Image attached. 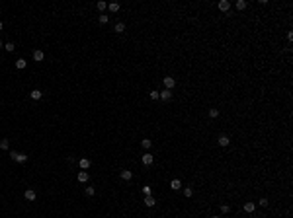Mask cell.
I'll return each instance as SVG.
<instances>
[{
    "mask_svg": "<svg viewBox=\"0 0 293 218\" xmlns=\"http://www.w3.org/2000/svg\"><path fill=\"white\" fill-rule=\"evenodd\" d=\"M10 158L14 160V162H18V164H25L27 162V156L23 152H10Z\"/></svg>",
    "mask_w": 293,
    "mask_h": 218,
    "instance_id": "6da1fadb",
    "label": "cell"
},
{
    "mask_svg": "<svg viewBox=\"0 0 293 218\" xmlns=\"http://www.w3.org/2000/svg\"><path fill=\"white\" fill-rule=\"evenodd\" d=\"M162 82H164V88H166V90H170V92H172V88L176 86V80H174L172 76H166Z\"/></svg>",
    "mask_w": 293,
    "mask_h": 218,
    "instance_id": "7a4b0ae2",
    "label": "cell"
},
{
    "mask_svg": "<svg viewBox=\"0 0 293 218\" xmlns=\"http://www.w3.org/2000/svg\"><path fill=\"white\" fill-rule=\"evenodd\" d=\"M158 98L164 99V101H170L172 99V92L170 90H162V92H158Z\"/></svg>",
    "mask_w": 293,
    "mask_h": 218,
    "instance_id": "3957f363",
    "label": "cell"
},
{
    "mask_svg": "<svg viewBox=\"0 0 293 218\" xmlns=\"http://www.w3.org/2000/svg\"><path fill=\"white\" fill-rule=\"evenodd\" d=\"M78 167H80L82 171L88 169V167H90V160H88V158H80V160H78Z\"/></svg>",
    "mask_w": 293,
    "mask_h": 218,
    "instance_id": "277c9868",
    "label": "cell"
},
{
    "mask_svg": "<svg viewBox=\"0 0 293 218\" xmlns=\"http://www.w3.org/2000/svg\"><path fill=\"white\" fill-rule=\"evenodd\" d=\"M141 160H143V164H145V165H151V164L154 162L152 154H149V152H147V154H143V158H141Z\"/></svg>",
    "mask_w": 293,
    "mask_h": 218,
    "instance_id": "5b68a950",
    "label": "cell"
},
{
    "mask_svg": "<svg viewBox=\"0 0 293 218\" xmlns=\"http://www.w3.org/2000/svg\"><path fill=\"white\" fill-rule=\"evenodd\" d=\"M119 177L123 179V181H131V177H133V173H131L129 169H123V171L119 173Z\"/></svg>",
    "mask_w": 293,
    "mask_h": 218,
    "instance_id": "8992f818",
    "label": "cell"
},
{
    "mask_svg": "<svg viewBox=\"0 0 293 218\" xmlns=\"http://www.w3.org/2000/svg\"><path fill=\"white\" fill-rule=\"evenodd\" d=\"M229 8H231V2H227V0H221L219 2V10L221 12H229Z\"/></svg>",
    "mask_w": 293,
    "mask_h": 218,
    "instance_id": "52a82bcc",
    "label": "cell"
},
{
    "mask_svg": "<svg viewBox=\"0 0 293 218\" xmlns=\"http://www.w3.org/2000/svg\"><path fill=\"white\" fill-rule=\"evenodd\" d=\"M23 195H25V199H27V201H35V199H37V195H35V191H33V189H27Z\"/></svg>",
    "mask_w": 293,
    "mask_h": 218,
    "instance_id": "ba28073f",
    "label": "cell"
},
{
    "mask_svg": "<svg viewBox=\"0 0 293 218\" xmlns=\"http://www.w3.org/2000/svg\"><path fill=\"white\" fill-rule=\"evenodd\" d=\"M108 8H109V12H113V14H115V12H119L121 6H119V2H109Z\"/></svg>",
    "mask_w": 293,
    "mask_h": 218,
    "instance_id": "9c48e42d",
    "label": "cell"
},
{
    "mask_svg": "<svg viewBox=\"0 0 293 218\" xmlns=\"http://www.w3.org/2000/svg\"><path fill=\"white\" fill-rule=\"evenodd\" d=\"M145 205H147V207H154V205H156L154 197H152V195H147V197H145Z\"/></svg>",
    "mask_w": 293,
    "mask_h": 218,
    "instance_id": "30bf717a",
    "label": "cell"
},
{
    "mask_svg": "<svg viewBox=\"0 0 293 218\" xmlns=\"http://www.w3.org/2000/svg\"><path fill=\"white\" fill-rule=\"evenodd\" d=\"M229 142H231V138H229V136H225V134H221V136H219V146H229Z\"/></svg>",
    "mask_w": 293,
    "mask_h": 218,
    "instance_id": "8fae6325",
    "label": "cell"
},
{
    "mask_svg": "<svg viewBox=\"0 0 293 218\" xmlns=\"http://www.w3.org/2000/svg\"><path fill=\"white\" fill-rule=\"evenodd\" d=\"M88 177H90V175H88L86 171H78V181H80V183H86Z\"/></svg>",
    "mask_w": 293,
    "mask_h": 218,
    "instance_id": "7c38bea8",
    "label": "cell"
},
{
    "mask_svg": "<svg viewBox=\"0 0 293 218\" xmlns=\"http://www.w3.org/2000/svg\"><path fill=\"white\" fill-rule=\"evenodd\" d=\"M41 96H43L41 90H32V94H30V98H32V99H41Z\"/></svg>",
    "mask_w": 293,
    "mask_h": 218,
    "instance_id": "4fadbf2b",
    "label": "cell"
},
{
    "mask_svg": "<svg viewBox=\"0 0 293 218\" xmlns=\"http://www.w3.org/2000/svg\"><path fill=\"white\" fill-rule=\"evenodd\" d=\"M113 29H115V33H123V31H125V23H123V22H117Z\"/></svg>",
    "mask_w": 293,
    "mask_h": 218,
    "instance_id": "5bb4252c",
    "label": "cell"
},
{
    "mask_svg": "<svg viewBox=\"0 0 293 218\" xmlns=\"http://www.w3.org/2000/svg\"><path fill=\"white\" fill-rule=\"evenodd\" d=\"M170 187H172L174 191H178V189L182 187V183H180V179H172V181H170Z\"/></svg>",
    "mask_w": 293,
    "mask_h": 218,
    "instance_id": "9a60e30c",
    "label": "cell"
},
{
    "mask_svg": "<svg viewBox=\"0 0 293 218\" xmlns=\"http://www.w3.org/2000/svg\"><path fill=\"white\" fill-rule=\"evenodd\" d=\"M244 210H246V212H254V210H256V205H254V203H244Z\"/></svg>",
    "mask_w": 293,
    "mask_h": 218,
    "instance_id": "2e32d148",
    "label": "cell"
},
{
    "mask_svg": "<svg viewBox=\"0 0 293 218\" xmlns=\"http://www.w3.org/2000/svg\"><path fill=\"white\" fill-rule=\"evenodd\" d=\"M33 60H43V51H33Z\"/></svg>",
    "mask_w": 293,
    "mask_h": 218,
    "instance_id": "e0dca14e",
    "label": "cell"
},
{
    "mask_svg": "<svg viewBox=\"0 0 293 218\" xmlns=\"http://www.w3.org/2000/svg\"><path fill=\"white\" fill-rule=\"evenodd\" d=\"M25 64H27V62H25V58H18V60H16V68H20V70H22V68H25Z\"/></svg>",
    "mask_w": 293,
    "mask_h": 218,
    "instance_id": "ac0fdd59",
    "label": "cell"
},
{
    "mask_svg": "<svg viewBox=\"0 0 293 218\" xmlns=\"http://www.w3.org/2000/svg\"><path fill=\"white\" fill-rule=\"evenodd\" d=\"M96 8H98V10H100V12H102V10H106V8H108V2H104V0H100V2H96Z\"/></svg>",
    "mask_w": 293,
    "mask_h": 218,
    "instance_id": "d6986e66",
    "label": "cell"
},
{
    "mask_svg": "<svg viewBox=\"0 0 293 218\" xmlns=\"http://www.w3.org/2000/svg\"><path fill=\"white\" fill-rule=\"evenodd\" d=\"M8 148H10V142L6 140V138H4V140H0V150H8Z\"/></svg>",
    "mask_w": 293,
    "mask_h": 218,
    "instance_id": "ffe728a7",
    "label": "cell"
},
{
    "mask_svg": "<svg viewBox=\"0 0 293 218\" xmlns=\"http://www.w3.org/2000/svg\"><path fill=\"white\" fill-rule=\"evenodd\" d=\"M192 195H194V189H192V187H186V189H184V197H186V199H190Z\"/></svg>",
    "mask_w": 293,
    "mask_h": 218,
    "instance_id": "44dd1931",
    "label": "cell"
},
{
    "mask_svg": "<svg viewBox=\"0 0 293 218\" xmlns=\"http://www.w3.org/2000/svg\"><path fill=\"white\" fill-rule=\"evenodd\" d=\"M141 146H143V148H147V150H149V148H151V146H152V142L149 140V138H145V140H141Z\"/></svg>",
    "mask_w": 293,
    "mask_h": 218,
    "instance_id": "7402d4cb",
    "label": "cell"
},
{
    "mask_svg": "<svg viewBox=\"0 0 293 218\" xmlns=\"http://www.w3.org/2000/svg\"><path fill=\"white\" fill-rule=\"evenodd\" d=\"M244 8H246V2L244 0H239L237 2V10H244Z\"/></svg>",
    "mask_w": 293,
    "mask_h": 218,
    "instance_id": "603a6c76",
    "label": "cell"
},
{
    "mask_svg": "<svg viewBox=\"0 0 293 218\" xmlns=\"http://www.w3.org/2000/svg\"><path fill=\"white\" fill-rule=\"evenodd\" d=\"M4 49H6L8 53H12V51L16 49V45H14V43H6V45H4Z\"/></svg>",
    "mask_w": 293,
    "mask_h": 218,
    "instance_id": "cb8c5ba5",
    "label": "cell"
},
{
    "mask_svg": "<svg viewBox=\"0 0 293 218\" xmlns=\"http://www.w3.org/2000/svg\"><path fill=\"white\" fill-rule=\"evenodd\" d=\"M209 117H219V109H209Z\"/></svg>",
    "mask_w": 293,
    "mask_h": 218,
    "instance_id": "d4e9b609",
    "label": "cell"
},
{
    "mask_svg": "<svg viewBox=\"0 0 293 218\" xmlns=\"http://www.w3.org/2000/svg\"><path fill=\"white\" fill-rule=\"evenodd\" d=\"M149 98H151V99H158V92H156V90H152L151 94H149Z\"/></svg>",
    "mask_w": 293,
    "mask_h": 218,
    "instance_id": "484cf974",
    "label": "cell"
},
{
    "mask_svg": "<svg viewBox=\"0 0 293 218\" xmlns=\"http://www.w3.org/2000/svg\"><path fill=\"white\" fill-rule=\"evenodd\" d=\"M143 193H145V197L151 195V185H145V187H143Z\"/></svg>",
    "mask_w": 293,
    "mask_h": 218,
    "instance_id": "4316f807",
    "label": "cell"
},
{
    "mask_svg": "<svg viewBox=\"0 0 293 218\" xmlns=\"http://www.w3.org/2000/svg\"><path fill=\"white\" fill-rule=\"evenodd\" d=\"M258 205H260V207H268V199H266V197H264V199H260V201H258Z\"/></svg>",
    "mask_w": 293,
    "mask_h": 218,
    "instance_id": "83f0119b",
    "label": "cell"
},
{
    "mask_svg": "<svg viewBox=\"0 0 293 218\" xmlns=\"http://www.w3.org/2000/svg\"><path fill=\"white\" fill-rule=\"evenodd\" d=\"M108 20H109L108 16H100V18H98V22H100V23H108Z\"/></svg>",
    "mask_w": 293,
    "mask_h": 218,
    "instance_id": "f1b7e54d",
    "label": "cell"
},
{
    "mask_svg": "<svg viewBox=\"0 0 293 218\" xmlns=\"http://www.w3.org/2000/svg\"><path fill=\"white\" fill-rule=\"evenodd\" d=\"M94 193H96V191H94V187H86V195L88 197H92Z\"/></svg>",
    "mask_w": 293,
    "mask_h": 218,
    "instance_id": "f546056e",
    "label": "cell"
},
{
    "mask_svg": "<svg viewBox=\"0 0 293 218\" xmlns=\"http://www.w3.org/2000/svg\"><path fill=\"white\" fill-rule=\"evenodd\" d=\"M229 210H231L229 205H221V212H229Z\"/></svg>",
    "mask_w": 293,
    "mask_h": 218,
    "instance_id": "4dcf8cb0",
    "label": "cell"
},
{
    "mask_svg": "<svg viewBox=\"0 0 293 218\" xmlns=\"http://www.w3.org/2000/svg\"><path fill=\"white\" fill-rule=\"evenodd\" d=\"M2 27H4V25H2V22H0V31H2Z\"/></svg>",
    "mask_w": 293,
    "mask_h": 218,
    "instance_id": "1f68e13d",
    "label": "cell"
},
{
    "mask_svg": "<svg viewBox=\"0 0 293 218\" xmlns=\"http://www.w3.org/2000/svg\"><path fill=\"white\" fill-rule=\"evenodd\" d=\"M2 47H4V45H2V41H0V49H2Z\"/></svg>",
    "mask_w": 293,
    "mask_h": 218,
    "instance_id": "d6a6232c",
    "label": "cell"
},
{
    "mask_svg": "<svg viewBox=\"0 0 293 218\" xmlns=\"http://www.w3.org/2000/svg\"><path fill=\"white\" fill-rule=\"evenodd\" d=\"M213 218H219V216H213Z\"/></svg>",
    "mask_w": 293,
    "mask_h": 218,
    "instance_id": "836d02e7",
    "label": "cell"
}]
</instances>
